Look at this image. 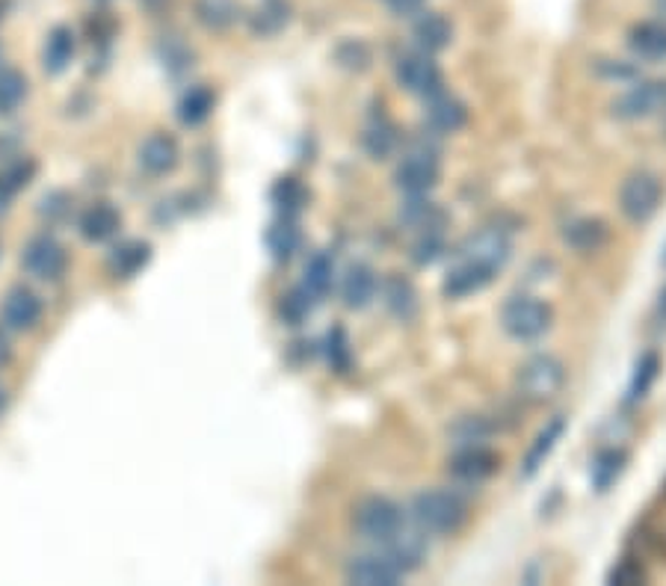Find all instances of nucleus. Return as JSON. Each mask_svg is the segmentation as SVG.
<instances>
[{
  "label": "nucleus",
  "instance_id": "46",
  "mask_svg": "<svg viewBox=\"0 0 666 586\" xmlns=\"http://www.w3.org/2000/svg\"><path fill=\"white\" fill-rule=\"evenodd\" d=\"M163 59H167L169 69H187V66H193L190 59H193V54L181 45V42H167V54H163Z\"/></svg>",
  "mask_w": 666,
  "mask_h": 586
},
{
  "label": "nucleus",
  "instance_id": "5",
  "mask_svg": "<svg viewBox=\"0 0 666 586\" xmlns=\"http://www.w3.org/2000/svg\"><path fill=\"white\" fill-rule=\"evenodd\" d=\"M441 178V160L439 151L427 143H415L409 151H403V157L394 167V187L403 195H430L439 187Z\"/></svg>",
  "mask_w": 666,
  "mask_h": 586
},
{
  "label": "nucleus",
  "instance_id": "34",
  "mask_svg": "<svg viewBox=\"0 0 666 586\" xmlns=\"http://www.w3.org/2000/svg\"><path fill=\"white\" fill-rule=\"evenodd\" d=\"M657 376H661V356H657L655 350L643 352L637 359V364H634V371H631V380H628V391H625L628 406L646 401L648 391L655 388Z\"/></svg>",
  "mask_w": 666,
  "mask_h": 586
},
{
  "label": "nucleus",
  "instance_id": "49",
  "mask_svg": "<svg viewBox=\"0 0 666 586\" xmlns=\"http://www.w3.org/2000/svg\"><path fill=\"white\" fill-rule=\"evenodd\" d=\"M655 323H657V329H666V288H664V291H661V296H657Z\"/></svg>",
  "mask_w": 666,
  "mask_h": 586
},
{
  "label": "nucleus",
  "instance_id": "10",
  "mask_svg": "<svg viewBox=\"0 0 666 586\" xmlns=\"http://www.w3.org/2000/svg\"><path fill=\"white\" fill-rule=\"evenodd\" d=\"M21 267H24V273L39 279V282H57L69 267V255L57 237L36 235L33 240H27L24 252H21Z\"/></svg>",
  "mask_w": 666,
  "mask_h": 586
},
{
  "label": "nucleus",
  "instance_id": "6",
  "mask_svg": "<svg viewBox=\"0 0 666 586\" xmlns=\"http://www.w3.org/2000/svg\"><path fill=\"white\" fill-rule=\"evenodd\" d=\"M664 181L648 169H637L619 184V211L628 223L646 225L664 205Z\"/></svg>",
  "mask_w": 666,
  "mask_h": 586
},
{
  "label": "nucleus",
  "instance_id": "44",
  "mask_svg": "<svg viewBox=\"0 0 666 586\" xmlns=\"http://www.w3.org/2000/svg\"><path fill=\"white\" fill-rule=\"evenodd\" d=\"M71 207H75L71 195L63 193V190H54V193H48L39 202V216L48 225H59V223H66V219H69Z\"/></svg>",
  "mask_w": 666,
  "mask_h": 586
},
{
  "label": "nucleus",
  "instance_id": "22",
  "mask_svg": "<svg viewBox=\"0 0 666 586\" xmlns=\"http://www.w3.org/2000/svg\"><path fill=\"white\" fill-rule=\"evenodd\" d=\"M625 42L643 63H666V21H640L628 30Z\"/></svg>",
  "mask_w": 666,
  "mask_h": 586
},
{
  "label": "nucleus",
  "instance_id": "11",
  "mask_svg": "<svg viewBox=\"0 0 666 586\" xmlns=\"http://www.w3.org/2000/svg\"><path fill=\"white\" fill-rule=\"evenodd\" d=\"M500 457L486 444H471V448H456V453L448 462L451 474L460 486H483L486 480L498 471Z\"/></svg>",
  "mask_w": 666,
  "mask_h": 586
},
{
  "label": "nucleus",
  "instance_id": "53",
  "mask_svg": "<svg viewBox=\"0 0 666 586\" xmlns=\"http://www.w3.org/2000/svg\"><path fill=\"white\" fill-rule=\"evenodd\" d=\"M3 406H7V391L0 388V409H3Z\"/></svg>",
  "mask_w": 666,
  "mask_h": 586
},
{
  "label": "nucleus",
  "instance_id": "15",
  "mask_svg": "<svg viewBox=\"0 0 666 586\" xmlns=\"http://www.w3.org/2000/svg\"><path fill=\"white\" fill-rule=\"evenodd\" d=\"M380 275L373 270L371 264H350L347 267V273L341 279V303L343 308H350V312H364V308H371L373 300L380 296Z\"/></svg>",
  "mask_w": 666,
  "mask_h": 586
},
{
  "label": "nucleus",
  "instance_id": "33",
  "mask_svg": "<svg viewBox=\"0 0 666 586\" xmlns=\"http://www.w3.org/2000/svg\"><path fill=\"white\" fill-rule=\"evenodd\" d=\"M628 465V450L625 448H605L598 450L596 460L589 465V483L596 492H608L619 477H622V471Z\"/></svg>",
  "mask_w": 666,
  "mask_h": 586
},
{
  "label": "nucleus",
  "instance_id": "37",
  "mask_svg": "<svg viewBox=\"0 0 666 586\" xmlns=\"http://www.w3.org/2000/svg\"><path fill=\"white\" fill-rule=\"evenodd\" d=\"M492 432H495V427L489 424V418H483V415H462L448 430V439L453 441V448H471V444H486Z\"/></svg>",
  "mask_w": 666,
  "mask_h": 586
},
{
  "label": "nucleus",
  "instance_id": "36",
  "mask_svg": "<svg viewBox=\"0 0 666 586\" xmlns=\"http://www.w3.org/2000/svg\"><path fill=\"white\" fill-rule=\"evenodd\" d=\"M196 19L202 27L223 33L240 21V3L237 0H196Z\"/></svg>",
  "mask_w": 666,
  "mask_h": 586
},
{
  "label": "nucleus",
  "instance_id": "16",
  "mask_svg": "<svg viewBox=\"0 0 666 586\" xmlns=\"http://www.w3.org/2000/svg\"><path fill=\"white\" fill-rule=\"evenodd\" d=\"M42 320V300L30 288H12L0 303V323L10 333H30Z\"/></svg>",
  "mask_w": 666,
  "mask_h": 586
},
{
  "label": "nucleus",
  "instance_id": "12",
  "mask_svg": "<svg viewBox=\"0 0 666 586\" xmlns=\"http://www.w3.org/2000/svg\"><path fill=\"white\" fill-rule=\"evenodd\" d=\"M343 577L359 586H394L400 584L406 572L388 557V551H371V554H359L350 560L343 568Z\"/></svg>",
  "mask_w": 666,
  "mask_h": 586
},
{
  "label": "nucleus",
  "instance_id": "31",
  "mask_svg": "<svg viewBox=\"0 0 666 586\" xmlns=\"http://www.w3.org/2000/svg\"><path fill=\"white\" fill-rule=\"evenodd\" d=\"M287 21H291V3L287 0H264V3H258L252 15L246 19L249 30L261 36V40H270L275 33H282L287 27Z\"/></svg>",
  "mask_w": 666,
  "mask_h": 586
},
{
  "label": "nucleus",
  "instance_id": "18",
  "mask_svg": "<svg viewBox=\"0 0 666 586\" xmlns=\"http://www.w3.org/2000/svg\"><path fill=\"white\" fill-rule=\"evenodd\" d=\"M383 551H388V557L409 575V572H415V568L427 560L430 542H427V533H424L418 525H409V521H406V525L394 533L392 542H385Z\"/></svg>",
  "mask_w": 666,
  "mask_h": 586
},
{
  "label": "nucleus",
  "instance_id": "41",
  "mask_svg": "<svg viewBox=\"0 0 666 586\" xmlns=\"http://www.w3.org/2000/svg\"><path fill=\"white\" fill-rule=\"evenodd\" d=\"M27 98V78L19 69H0V113H12Z\"/></svg>",
  "mask_w": 666,
  "mask_h": 586
},
{
  "label": "nucleus",
  "instance_id": "50",
  "mask_svg": "<svg viewBox=\"0 0 666 586\" xmlns=\"http://www.w3.org/2000/svg\"><path fill=\"white\" fill-rule=\"evenodd\" d=\"M10 356H12V350H10V341H7V335L0 333V368H3V364L10 362Z\"/></svg>",
  "mask_w": 666,
  "mask_h": 586
},
{
  "label": "nucleus",
  "instance_id": "8",
  "mask_svg": "<svg viewBox=\"0 0 666 586\" xmlns=\"http://www.w3.org/2000/svg\"><path fill=\"white\" fill-rule=\"evenodd\" d=\"M610 113L619 122H643V119L661 116V113H666V80L634 83L610 104Z\"/></svg>",
  "mask_w": 666,
  "mask_h": 586
},
{
  "label": "nucleus",
  "instance_id": "17",
  "mask_svg": "<svg viewBox=\"0 0 666 586\" xmlns=\"http://www.w3.org/2000/svg\"><path fill=\"white\" fill-rule=\"evenodd\" d=\"M397 223L409 228L415 235H427V232H444L448 225V211L436 205L430 195H406V202L397 207Z\"/></svg>",
  "mask_w": 666,
  "mask_h": 586
},
{
  "label": "nucleus",
  "instance_id": "19",
  "mask_svg": "<svg viewBox=\"0 0 666 586\" xmlns=\"http://www.w3.org/2000/svg\"><path fill=\"white\" fill-rule=\"evenodd\" d=\"M568 430V418L566 415H554L551 420H545V427L533 436V441L524 450V457H521V477H533L545 460H549L554 448L560 444V439L566 436Z\"/></svg>",
  "mask_w": 666,
  "mask_h": 586
},
{
  "label": "nucleus",
  "instance_id": "23",
  "mask_svg": "<svg viewBox=\"0 0 666 586\" xmlns=\"http://www.w3.org/2000/svg\"><path fill=\"white\" fill-rule=\"evenodd\" d=\"M411 40H415V48L424 50V54H439L453 42V24L441 12H427L424 10L418 19H415V27H411Z\"/></svg>",
  "mask_w": 666,
  "mask_h": 586
},
{
  "label": "nucleus",
  "instance_id": "52",
  "mask_svg": "<svg viewBox=\"0 0 666 586\" xmlns=\"http://www.w3.org/2000/svg\"><path fill=\"white\" fill-rule=\"evenodd\" d=\"M655 10L661 12V15H664V19H666V0H655Z\"/></svg>",
  "mask_w": 666,
  "mask_h": 586
},
{
  "label": "nucleus",
  "instance_id": "21",
  "mask_svg": "<svg viewBox=\"0 0 666 586\" xmlns=\"http://www.w3.org/2000/svg\"><path fill=\"white\" fill-rule=\"evenodd\" d=\"M492 279H495V273H489L486 267L460 258V261L448 270V275H444L441 293H444L448 300H465V296H474V293L486 291L492 284Z\"/></svg>",
  "mask_w": 666,
  "mask_h": 586
},
{
  "label": "nucleus",
  "instance_id": "51",
  "mask_svg": "<svg viewBox=\"0 0 666 586\" xmlns=\"http://www.w3.org/2000/svg\"><path fill=\"white\" fill-rule=\"evenodd\" d=\"M10 7H12V0H0V21L7 19V12H10Z\"/></svg>",
  "mask_w": 666,
  "mask_h": 586
},
{
  "label": "nucleus",
  "instance_id": "29",
  "mask_svg": "<svg viewBox=\"0 0 666 586\" xmlns=\"http://www.w3.org/2000/svg\"><path fill=\"white\" fill-rule=\"evenodd\" d=\"M264 244L273 255V261L284 264V261H291L296 252H300V246H303V232H300V225L294 223V216H279L270 228H267Z\"/></svg>",
  "mask_w": 666,
  "mask_h": 586
},
{
  "label": "nucleus",
  "instance_id": "39",
  "mask_svg": "<svg viewBox=\"0 0 666 586\" xmlns=\"http://www.w3.org/2000/svg\"><path fill=\"white\" fill-rule=\"evenodd\" d=\"M314 305H317V300H314L312 293L305 291L303 284H296V288H291V291L279 300V317H282V323H287V326H303V323L312 317Z\"/></svg>",
  "mask_w": 666,
  "mask_h": 586
},
{
  "label": "nucleus",
  "instance_id": "47",
  "mask_svg": "<svg viewBox=\"0 0 666 586\" xmlns=\"http://www.w3.org/2000/svg\"><path fill=\"white\" fill-rule=\"evenodd\" d=\"M388 3V10L397 15V19H411V15H421L424 7H427V0H385Z\"/></svg>",
  "mask_w": 666,
  "mask_h": 586
},
{
  "label": "nucleus",
  "instance_id": "26",
  "mask_svg": "<svg viewBox=\"0 0 666 586\" xmlns=\"http://www.w3.org/2000/svg\"><path fill=\"white\" fill-rule=\"evenodd\" d=\"M148 261H151V244H146V240H125V244H118L108 255V270L113 279L128 282V279H134V275L146 270Z\"/></svg>",
  "mask_w": 666,
  "mask_h": 586
},
{
  "label": "nucleus",
  "instance_id": "3",
  "mask_svg": "<svg viewBox=\"0 0 666 586\" xmlns=\"http://www.w3.org/2000/svg\"><path fill=\"white\" fill-rule=\"evenodd\" d=\"M403 525H406V512L397 500L385 498V495H368L353 509L355 537L371 545L383 548L385 542H392Z\"/></svg>",
  "mask_w": 666,
  "mask_h": 586
},
{
  "label": "nucleus",
  "instance_id": "38",
  "mask_svg": "<svg viewBox=\"0 0 666 586\" xmlns=\"http://www.w3.org/2000/svg\"><path fill=\"white\" fill-rule=\"evenodd\" d=\"M36 176V160L33 157H15L10 164L0 167V199L21 193L24 187Z\"/></svg>",
  "mask_w": 666,
  "mask_h": 586
},
{
  "label": "nucleus",
  "instance_id": "54",
  "mask_svg": "<svg viewBox=\"0 0 666 586\" xmlns=\"http://www.w3.org/2000/svg\"><path fill=\"white\" fill-rule=\"evenodd\" d=\"M661 264L666 267V246H664V255H661Z\"/></svg>",
  "mask_w": 666,
  "mask_h": 586
},
{
  "label": "nucleus",
  "instance_id": "7",
  "mask_svg": "<svg viewBox=\"0 0 666 586\" xmlns=\"http://www.w3.org/2000/svg\"><path fill=\"white\" fill-rule=\"evenodd\" d=\"M394 78L400 83L403 92H409V95L421 98H432L436 92L444 89V71L441 66L432 59V54H424V50H406L397 57L394 63Z\"/></svg>",
  "mask_w": 666,
  "mask_h": 586
},
{
  "label": "nucleus",
  "instance_id": "24",
  "mask_svg": "<svg viewBox=\"0 0 666 586\" xmlns=\"http://www.w3.org/2000/svg\"><path fill=\"white\" fill-rule=\"evenodd\" d=\"M139 167L146 169L148 176H169L178 167V143L169 134H151V137L139 146Z\"/></svg>",
  "mask_w": 666,
  "mask_h": 586
},
{
  "label": "nucleus",
  "instance_id": "40",
  "mask_svg": "<svg viewBox=\"0 0 666 586\" xmlns=\"http://www.w3.org/2000/svg\"><path fill=\"white\" fill-rule=\"evenodd\" d=\"M324 352L326 362H329V368H332L335 373H347L353 368V347H350V338H347V329H343V326H332V329L326 333Z\"/></svg>",
  "mask_w": 666,
  "mask_h": 586
},
{
  "label": "nucleus",
  "instance_id": "32",
  "mask_svg": "<svg viewBox=\"0 0 666 586\" xmlns=\"http://www.w3.org/2000/svg\"><path fill=\"white\" fill-rule=\"evenodd\" d=\"M216 108V92L205 83H196V87H190L178 101V119H181V125L187 127H199L202 122L211 119Z\"/></svg>",
  "mask_w": 666,
  "mask_h": 586
},
{
  "label": "nucleus",
  "instance_id": "20",
  "mask_svg": "<svg viewBox=\"0 0 666 586\" xmlns=\"http://www.w3.org/2000/svg\"><path fill=\"white\" fill-rule=\"evenodd\" d=\"M563 244L575 255H596L610 244V225L598 216H578L563 228Z\"/></svg>",
  "mask_w": 666,
  "mask_h": 586
},
{
  "label": "nucleus",
  "instance_id": "1",
  "mask_svg": "<svg viewBox=\"0 0 666 586\" xmlns=\"http://www.w3.org/2000/svg\"><path fill=\"white\" fill-rule=\"evenodd\" d=\"M409 516L427 537H453L469 521V500L456 488H427L411 498Z\"/></svg>",
  "mask_w": 666,
  "mask_h": 586
},
{
  "label": "nucleus",
  "instance_id": "42",
  "mask_svg": "<svg viewBox=\"0 0 666 586\" xmlns=\"http://www.w3.org/2000/svg\"><path fill=\"white\" fill-rule=\"evenodd\" d=\"M448 255V240H444V232H427V235H418V240L411 244L409 258L418 267H432L436 261H441Z\"/></svg>",
  "mask_w": 666,
  "mask_h": 586
},
{
  "label": "nucleus",
  "instance_id": "28",
  "mask_svg": "<svg viewBox=\"0 0 666 586\" xmlns=\"http://www.w3.org/2000/svg\"><path fill=\"white\" fill-rule=\"evenodd\" d=\"M118 228H122V214L110 202H95L80 214V235L87 237L89 244H104Z\"/></svg>",
  "mask_w": 666,
  "mask_h": 586
},
{
  "label": "nucleus",
  "instance_id": "43",
  "mask_svg": "<svg viewBox=\"0 0 666 586\" xmlns=\"http://www.w3.org/2000/svg\"><path fill=\"white\" fill-rule=\"evenodd\" d=\"M371 48L364 45L362 40H347L338 45V50H335V59L341 63L343 69L350 71H364L368 66H371Z\"/></svg>",
  "mask_w": 666,
  "mask_h": 586
},
{
  "label": "nucleus",
  "instance_id": "25",
  "mask_svg": "<svg viewBox=\"0 0 666 586\" xmlns=\"http://www.w3.org/2000/svg\"><path fill=\"white\" fill-rule=\"evenodd\" d=\"M400 143H403L400 127L394 125L385 113L373 116L362 131V148L368 151L371 160H385V157H392L394 151L400 148Z\"/></svg>",
  "mask_w": 666,
  "mask_h": 586
},
{
  "label": "nucleus",
  "instance_id": "9",
  "mask_svg": "<svg viewBox=\"0 0 666 586\" xmlns=\"http://www.w3.org/2000/svg\"><path fill=\"white\" fill-rule=\"evenodd\" d=\"M460 258L486 267L489 273L498 275L512 258V240L504 228H481L462 240Z\"/></svg>",
  "mask_w": 666,
  "mask_h": 586
},
{
  "label": "nucleus",
  "instance_id": "35",
  "mask_svg": "<svg viewBox=\"0 0 666 586\" xmlns=\"http://www.w3.org/2000/svg\"><path fill=\"white\" fill-rule=\"evenodd\" d=\"M308 199H312V195H308V187L294 176L279 178L273 190H270V202L275 205L279 216H296L308 205Z\"/></svg>",
  "mask_w": 666,
  "mask_h": 586
},
{
  "label": "nucleus",
  "instance_id": "2",
  "mask_svg": "<svg viewBox=\"0 0 666 586\" xmlns=\"http://www.w3.org/2000/svg\"><path fill=\"white\" fill-rule=\"evenodd\" d=\"M551 323H554L551 305L533 293H512L500 305V329L512 341H539L551 329Z\"/></svg>",
  "mask_w": 666,
  "mask_h": 586
},
{
  "label": "nucleus",
  "instance_id": "55",
  "mask_svg": "<svg viewBox=\"0 0 666 586\" xmlns=\"http://www.w3.org/2000/svg\"><path fill=\"white\" fill-rule=\"evenodd\" d=\"M0 57H3V48H0Z\"/></svg>",
  "mask_w": 666,
  "mask_h": 586
},
{
  "label": "nucleus",
  "instance_id": "48",
  "mask_svg": "<svg viewBox=\"0 0 666 586\" xmlns=\"http://www.w3.org/2000/svg\"><path fill=\"white\" fill-rule=\"evenodd\" d=\"M601 66H608V71H605V78L622 80V83H625V80H634L640 75V71L634 69L631 63H622V59H617V66H613V63H601Z\"/></svg>",
  "mask_w": 666,
  "mask_h": 586
},
{
  "label": "nucleus",
  "instance_id": "27",
  "mask_svg": "<svg viewBox=\"0 0 666 586\" xmlns=\"http://www.w3.org/2000/svg\"><path fill=\"white\" fill-rule=\"evenodd\" d=\"M75 54H78L75 33L66 24H59V27L50 30L48 40L42 45V69L48 71V75H63L71 66Z\"/></svg>",
  "mask_w": 666,
  "mask_h": 586
},
{
  "label": "nucleus",
  "instance_id": "30",
  "mask_svg": "<svg viewBox=\"0 0 666 586\" xmlns=\"http://www.w3.org/2000/svg\"><path fill=\"white\" fill-rule=\"evenodd\" d=\"M335 279H338V273H335L332 252H326L324 249V252H314L312 258L305 261L303 288L312 293L317 303L329 296V291L335 288Z\"/></svg>",
  "mask_w": 666,
  "mask_h": 586
},
{
  "label": "nucleus",
  "instance_id": "14",
  "mask_svg": "<svg viewBox=\"0 0 666 586\" xmlns=\"http://www.w3.org/2000/svg\"><path fill=\"white\" fill-rule=\"evenodd\" d=\"M380 296H383L385 312L392 314L394 320L411 323L421 312V293L411 284V279L400 273H388L380 282Z\"/></svg>",
  "mask_w": 666,
  "mask_h": 586
},
{
  "label": "nucleus",
  "instance_id": "4",
  "mask_svg": "<svg viewBox=\"0 0 666 586\" xmlns=\"http://www.w3.org/2000/svg\"><path fill=\"white\" fill-rule=\"evenodd\" d=\"M566 385V364L551 352H537L516 373V394L528 403H549Z\"/></svg>",
  "mask_w": 666,
  "mask_h": 586
},
{
  "label": "nucleus",
  "instance_id": "45",
  "mask_svg": "<svg viewBox=\"0 0 666 586\" xmlns=\"http://www.w3.org/2000/svg\"><path fill=\"white\" fill-rule=\"evenodd\" d=\"M610 584H643L646 581V568L640 566L637 560H619L617 566L610 568Z\"/></svg>",
  "mask_w": 666,
  "mask_h": 586
},
{
  "label": "nucleus",
  "instance_id": "13",
  "mask_svg": "<svg viewBox=\"0 0 666 586\" xmlns=\"http://www.w3.org/2000/svg\"><path fill=\"white\" fill-rule=\"evenodd\" d=\"M427 110H424V122L430 127L432 134L439 137H448V134H460L462 127L469 125V104L456 98L448 89H441L432 98L424 101Z\"/></svg>",
  "mask_w": 666,
  "mask_h": 586
},
{
  "label": "nucleus",
  "instance_id": "56",
  "mask_svg": "<svg viewBox=\"0 0 666 586\" xmlns=\"http://www.w3.org/2000/svg\"><path fill=\"white\" fill-rule=\"evenodd\" d=\"M101 3H108V0H101Z\"/></svg>",
  "mask_w": 666,
  "mask_h": 586
}]
</instances>
